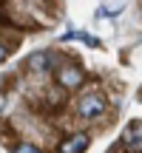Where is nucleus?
<instances>
[{
    "instance_id": "nucleus-1",
    "label": "nucleus",
    "mask_w": 142,
    "mask_h": 153,
    "mask_svg": "<svg viewBox=\"0 0 142 153\" xmlns=\"http://www.w3.org/2000/svg\"><path fill=\"white\" fill-rule=\"evenodd\" d=\"M105 108H108V102H105L102 94H82L80 102H77V116L80 119H97V116L105 114Z\"/></svg>"
},
{
    "instance_id": "nucleus-2",
    "label": "nucleus",
    "mask_w": 142,
    "mask_h": 153,
    "mask_svg": "<svg viewBox=\"0 0 142 153\" xmlns=\"http://www.w3.org/2000/svg\"><path fill=\"white\" fill-rule=\"evenodd\" d=\"M54 79L60 88H66V91H77V88H82V82H85V71H82L80 65H74V62H66V65H60L54 71Z\"/></svg>"
},
{
    "instance_id": "nucleus-3",
    "label": "nucleus",
    "mask_w": 142,
    "mask_h": 153,
    "mask_svg": "<svg viewBox=\"0 0 142 153\" xmlns=\"http://www.w3.org/2000/svg\"><path fill=\"white\" fill-rule=\"evenodd\" d=\"M120 142L128 150H142V122H128L122 136H120Z\"/></svg>"
},
{
    "instance_id": "nucleus-4",
    "label": "nucleus",
    "mask_w": 142,
    "mask_h": 153,
    "mask_svg": "<svg viewBox=\"0 0 142 153\" xmlns=\"http://www.w3.org/2000/svg\"><path fill=\"white\" fill-rule=\"evenodd\" d=\"M88 133H74V136H68V139H63V145H60V150L63 153H80V150H88Z\"/></svg>"
},
{
    "instance_id": "nucleus-5",
    "label": "nucleus",
    "mask_w": 142,
    "mask_h": 153,
    "mask_svg": "<svg viewBox=\"0 0 142 153\" xmlns=\"http://www.w3.org/2000/svg\"><path fill=\"white\" fill-rule=\"evenodd\" d=\"M31 68L34 71H49L51 68V54H34L31 57Z\"/></svg>"
},
{
    "instance_id": "nucleus-6",
    "label": "nucleus",
    "mask_w": 142,
    "mask_h": 153,
    "mask_svg": "<svg viewBox=\"0 0 142 153\" xmlns=\"http://www.w3.org/2000/svg\"><path fill=\"white\" fill-rule=\"evenodd\" d=\"M66 40H82V43L94 45V48L99 45V40H97V37H91V34H82V31H71V34H66Z\"/></svg>"
},
{
    "instance_id": "nucleus-7",
    "label": "nucleus",
    "mask_w": 142,
    "mask_h": 153,
    "mask_svg": "<svg viewBox=\"0 0 142 153\" xmlns=\"http://www.w3.org/2000/svg\"><path fill=\"white\" fill-rule=\"evenodd\" d=\"M14 150H17V153H37L40 148H37V145H31V142H17Z\"/></svg>"
}]
</instances>
